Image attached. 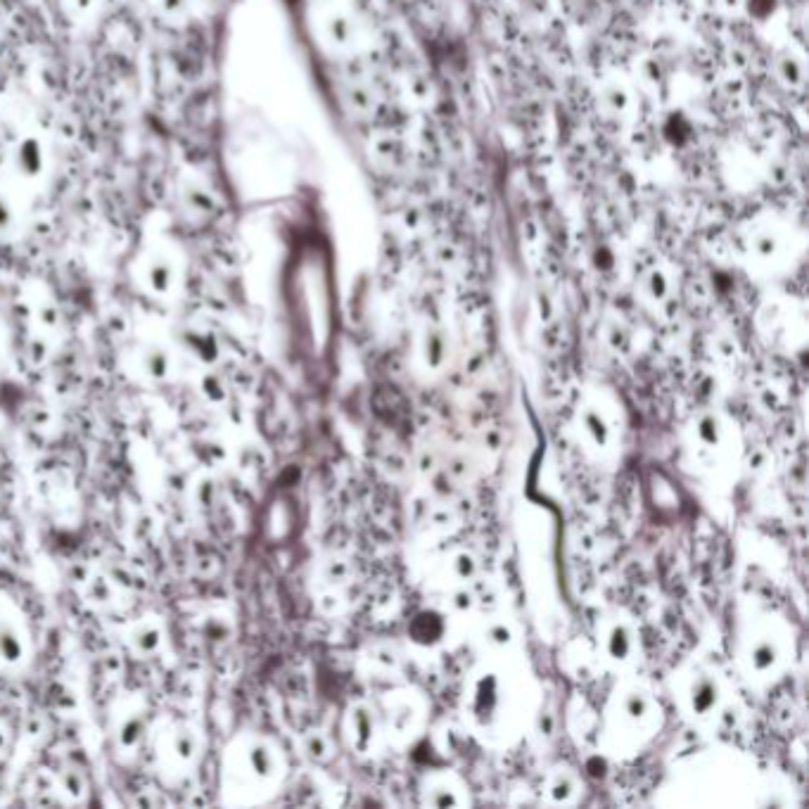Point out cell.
Here are the masks:
<instances>
[{
	"label": "cell",
	"instance_id": "6da1fadb",
	"mask_svg": "<svg viewBox=\"0 0 809 809\" xmlns=\"http://www.w3.org/2000/svg\"><path fill=\"white\" fill-rule=\"evenodd\" d=\"M463 717L482 743L513 745L539 717L537 679L511 651L487 653L465 681Z\"/></svg>",
	"mask_w": 809,
	"mask_h": 809
},
{
	"label": "cell",
	"instance_id": "7a4b0ae2",
	"mask_svg": "<svg viewBox=\"0 0 809 809\" xmlns=\"http://www.w3.org/2000/svg\"><path fill=\"white\" fill-rule=\"evenodd\" d=\"M734 655L738 672L748 684H774L793 662V624L772 608L750 605L738 615Z\"/></svg>",
	"mask_w": 809,
	"mask_h": 809
},
{
	"label": "cell",
	"instance_id": "3957f363",
	"mask_svg": "<svg viewBox=\"0 0 809 809\" xmlns=\"http://www.w3.org/2000/svg\"><path fill=\"white\" fill-rule=\"evenodd\" d=\"M662 726V707L639 679L624 677L610 691L598 719V745L603 755L627 760L639 755Z\"/></svg>",
	"mask_w": 809,
	"mask_h": 809
},
{
	"label": "cell",
	"instance_id": "277c9868",
	"mask_svg": "<svg viewBox=\"0 0 809 809\" xmlns=\"http://www.w3.org/2000/svg\"><path fill=\"white\" fill-rule=\"evenodd\" d=\"M672 696L689 722L712 726L724 712L726 679L712 662L691 660L672 674Z\"/></svg>",
	"mask_w": 809,
	"mask_h": 809
},
{
	"label": "cell",
	"instance_id": "5b68a950",
	"mask_svg": "<svg viewBox=\"0 0 809 809\" xmlns=\"http://www.w3.org/2000/svg\"><path fill=\"white\" fill-rule=\"evenodd\" d=\"M224 776L242 793H269L283 776V760L271 741L245 736L228 748Z\"/></svg>",
	"mask_w": 809,
	"mask_h": 809
},
{
	"label": "cell",
	"instance_id": "8992f818",
	"mask_svg": "<svg viewBox=\"0 0 809 809\" xmlns=\"http://www.w3.org/2000/svg\"><path fill=\"white\" fill-rule=\"evenodd\" d=\"M686 454L693 458L705 473H715L717 468L734 456V428L729 418L719 411H700L689 420L684 432Z\"/></svg>",
	"mask_w": 809,
	"mask_h": 809
},
{
	"label": "cell",
	"instance_id": "52a82bcc",
	"mask_svg": "<svg viewBox=\"0 0 809 809\" xmlns=\"http://www.w3.org/2000/svg\"><path fill=\"white\" fill-rule=\"evenodd\" d=\"M594 648L601 665L617 672L629 670L641 653V634L634 617L622 610L603 615L596 624Z\"/></svg>",
	"mask_w": 809,
	"mask_h": 809
},
{
	"label": "cell",
	"instance_id": "ba28073f",
	"mask_svg": "<svg viewBox=\"0 0 809 809\" xmlns=\"http://www.w3.org/2000/svg\"><path fill=\"white\" fill-rule=\"evenodd\" d=\"M378 707L385 741L409 743L420 734L425 722V700L411 689L385 693Z\"/></svg>",
	"mask_w": 809,
	"mask_h": 809
},
{
	"label": "cell",
	"instance_id": "9c48e42d",
	"mask_svg": "<svg viewBox=\"0 0 809 809\" xmlns=\"http://www.w3.org/2000/svg\"><path fill=\"white\" fill-rule=\"evenodd\" d=\"M572 430L579 439V444L591 454H608L617 439L615 413L605 404L598 394H586L579 401L575 416H572Z\"/></svg>",
	"mask_w": 809,
	"mask_h": 809
},
{
	"label": "cell",
	"instance_id": "30bf717a",
	"mask_svg": "<svg viewBox=\"0 0 809 809\" xmlns=\"http://www.w3.org/2000/svg\"><path fill=\"white\" fill-rule=\"evenodd\" d=\"M458 622H461V615H456L451 605H423L409 620L406 639L418 651L435 653L439 648L449 646V639L454 636Z\"/></svg>",
	"mask_w": 809,
	"mask_h": 809
},
{
	"label": "cell",
	"instance_id": "8fae6325",
	"mask_svg": "<svg viewBox=\"0 0 809 809\" xmlns=\"http://www.w3.org/2000/svg\"><path fill=\"white\" fill-rule=\"evenodd\" d=\"M342 738L347 748L361 757H373L385 743V731H382L380 712L371 703H354L347 707L345 719H342Z\"/></svg>",
	"mask_w": 809,
	"mask_h": 809
},
{
	"label": "cell",
	"instance_id": "7c38bea8",
	"mask_svg": "<svg viewBox=\"0 0 809 809\" xmlns=\"http://www.w3.org/2000/svg\"><path fill=\"white\" fill-rule=\"evenodd\" d=\"M136 278L150 295L169 297L178 285V261L167 247H148L136 261Z\"/></svg>",
	"mask_w": 809,
	"mask_h": 809
},
{
	"label": "cell",
	"instance_id": "4fadbf2b",
	"mask_svg": "<svg viewBox=\"0 0 809 809\" xmlns=\"http://www.w3.org/2000/svg\"><path fill=\"white\" fill-rule=\"evenodd\" d=\"M477 575H480V563H477L475 553L468 549H454L447 551L435 565V579L442 591H458L465 586H473Z\"/></svg>",
	"mask_w": 809,
	"mask_h": 809
},
{
	"label": "cell",
	"instance_id": "5bb4252c",
	"mask_svg": "<svg viewBox=\"0 0 809 809\" xmlns=\"http://www.w3.org/2000/svg\"><path fill=\"white\" fill-rule=\"evenodd\" d=\"M157 757L169 772H183L193 764L197 755V736L190 726L174 724L167 731H162L157 745Z\"/></svg>",
	"mask_w": 809,
	"mask_h": 809
},
{
	"label": "cell",
	"instance_id": "9a60e30c",
	"mask_svg": "<svg viewBox=\"0 0 809 809\" xmlns=\"http://www.w3.org/2000/svg\"><path fill=\"white\" fill-rule=\"evenodd\" d=\"M470 788L465 786L461 776H456L449 769H437L428 774L420 786L423 805L432 807H463L470 805Z\"/></svg>",
	"mask_w": 809,
	"mask_h": 809
},
{
	"label": "cell",
	"instance_id": "2e32d148",
	"mask_svg": "<svg viewBox=\"0 0 809 809\" xmlns=\"http://www.w3.org/2000/svg\"><path fill=\"white\" fill-rule=\"evenodd\" d=\"M579 793H582V779L570 764H558L549 769V774L541 781V795L551 805H575Z\"/></svg>",
	"mask_w": 809,
	"mask_h": 809
},
{
	"label": "cell",
	"instance_id": "e0dca14e",
	"mask_svg": "<svg viewBox=\"0 0 809 809\" xmlns=\"http://www.w3.org/2000/svg\"><path fill=\"white\" fill-rule=\"evenodd\" d=\"M12 159V169L19 178L24 181H38L43 174H46V148L36 136H24L17 138L15 148L10 152Z\"/></svg>",
	"mask_w": 809,
	"mask_h": 809
},
{
	"label": "cell",
	"instance_id": "ac0fdd59",
	"mask_svg": "<svg viewBox=\"0 0 809 809\" xmlns=\"http://www.w3.org/2000/svg\"><path fill=\"white\" fill-rule=\"evenodd\" d=\"M480 641L487 653H506L515 646V627L508 617H487L480 624Z\"/></svg>",
	"mask_w": 809,
	"mask_h": 809
},
{
	"label": "cell",
	"instance_id": "d6986e66",
	"mask_svg": "<svg viewBox=\"0 0 809 809\" xmlns=\"http://www.w3.org/2000/svg\"><path fill=\"white\" fill-rule=\"evenodd\" d=\"M136 361H138V375H143V378H148L152 382L169 378L171 356L167 349H162L157 345H145L138 349Z\"/></svg>",
	"mask_w": 809,
	"mask_h": 809
},
{
	"label": "cell",
	"instance_id": "ffe728a7",
	"mask_svg": "<svg viewBox=\"0 0 809 809\" xmlns=\"http://www.w3.org/2000/svg\"><path fill=\"white\" fill-rule=\"evenodd\" d=\"M420 368L425 373H442L447 368L449 361V345L444 333H428L423 337V345H420Z\"/></svg>",
	"mask_w": 809,
	"mask_h": 809
},
{
	"label": "cell",
	"instance_id": "44dd1931",
	"mask_svg": "<svg viewBox=\"0 0 809 809\" xmlns=\"http://www.w3.org/2000/svg\"><path fill=\"white\" fill-rule=\"evenodd\" d=\"M27 648L15 620L0 615V665H17L24 660Z\"/></svg>",
	"mask_w": 809,
	"mask_h": 809
},
{
	"label": "cell",
	"instance_id": "7402d4cb",
	"mask_svg": "<svg viewBox=\"0 0 809 809\" xmlns=\"http://www.w3.org/2000/svg\"><path fill=\"white\" fill-rule=\"evenodd\" d=\"M183 212L193 221H212L216 214L214 195L202 186H190L183 190Z\"/></svg>",
	"mask_w": 809,
	"mask_h": 809
},
{
	"label": "cell",
	"instance_id": "603a6c76",
	"mask_svg": "<svg viewBox=\"0 0 809 809\" xmlns=\"http://www.w3.org/2000/svg\"><path fill=\"white\" fill-rule=\"evenodd\" d=\"M162 641H164L162 629L152 622H138L129 634L131 651L136 655H143V658L155 655L159 648H162Z\"/></svg>",
	"mask_w": 809,
	"mask_h": 809
},
{
	"label": "cell",
	"instance_id": "cb8c5ba5",
	"mask_svg": "<svg viewBox=\"0 0 809 809\" xmlns=\"http://www.w3.org/2000/svg\"><path fill=\"white\" fill-rule=\"evenodd\" d=\"M183 342H186L188 352H193L195 359L212 363L219 356V345H216V337L209 333V330L200 328H188L183 333Z\"/></svg>",
	"mask_w": 809,
	"mask_h": 809
},
{
	"label": "cell",
	"instance_id": "d4e9b609",
	"mask_svg": "<svg viewBox=\"0 0 809 809\" xmlns=\"http://www.w3.org/2000/svg\"><path fill=\"white\" fill-rule=\"evenodd\" d=\"M145 731V724H143V717L140 715H129L121 722L119 731H117V741L124 750H131L133 745H138L140 736H143Z\"/></svg>",
	"mask_w": 809,
	"mask_h": 809
},
{
	"label": "cell",
	"instance_id": "484cf974",
	"mask_svg": "<svg viewBox=\"0 0 809 809\" xmlns=\"http://www.w3.org/2000/svg\"><path fill=\"white\" fill-rule=\"evenodd\" d=\"M304 750H307V755L311 757L314 762H326L330 760V741L328 736H323L321 731H314V734L307 736V743H304Z\"/></svg>",
	"mask_w": 809,
	"mask_h": 809
},
{
	"label": "cell",
	"instance_id": "4316f807",
	"mask_svg": "<svg viewBox=\"0 0 809 809\" xmlns=\"http://www.w3.org/2000/svg\"><path fill=\"white\" fill-rule=\"evenodd\" d=\"M15 224H17V209L12 205L10 197L0 190V235H8L15 231Z\"/></svg>",
	"mask_w": 809,
	"mask_h": 809
},
{
	"label": "cell",
	"instance_id": "83f0119b",
	"mask_svg": "<svg viewBox=\"0 0 809 809\" xmlns=\"http://www.w3.org/2000/svg\"><path fill=\"white\" fill-rule=\"evenodd\" d=\"M62 5H65V12L72 19H84L95 10L98 0H62Z\"/></svg>",
	"mask_w": 809,
	"mask_h": 809
},
{
	"label": "cell",
	"instance_id": "f1b7e54d",
	"mask_svg": "<svg viewBox=\"0 0 809 809\" xmlns=\"http://www.w3.org/2000/svg\"><path fill=\"white\" fill-rule=\"evenodd\" d=\"M202 392L207 394L209 399H224V387H221V382L214 378L212 373L205 375V387H202Z\"/></svg>",
	"mask_w": 809,
	"mask_h": 809
},
{
	"label": "cell",
	"instance_id": "f546056e",
	"mask_svg": "<svg viewBox=\"0 0 809 809\" xmlns=\"http://www.w3.org/2000/svg\"><path fill=\"white\" fill-rule=\"evenodd\" d=\"M193 3V0H190ZM197 5H202V8H216V5H221V0H195Z\"/></svg>",
	"mask_w": 809,
	"mask_h": 809
},
{
	"label": "cell",
	"instance_id": "4dcf8cb0",
	"mask_svg": "<svg viewBox=\"0 0 809 809\" xmlns=\"http://www.w3.org/2000/svg\"><path fill=\"white\" fill-rule=\"evenodd\" d=\"M5 750H8V734H5V731L0 729V755H3Z\"/></svg>",
	"mask_w": 809,
	"mask_h": 809
}]
</instances>
